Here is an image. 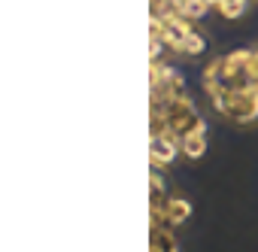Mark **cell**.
<instances>
[{"mask_svg":"<svg viewBox=\"0 0 258 252\" xmlns=\"http://www.w3.org/2000/svg\"><path fill=\"white\" fill-rule=\"evenodd\" d=\"M167 219H170V225H185L188 219H191V201L185 198V195H173V198H167Z\"/></svg>","mask_w":258,"mask_h":252,"instance_id":"6da1fadb","label":"cell"},{"mask_svg":"<svg viewBox=\"0 0 258 252\" xmlns=\"http://www.w3.org/2000/svg\"><path fill=\"white\" fill-rule=\"evenodd\" d=\"M182 143H185V152H188V155H195V158H198V155H204V146H201V140H198V137H185Z\"/></svg>","mask_w":258,"mask_h":252,"instance_id":"7a4b0ae2","label":"cell"}]
</instances>
